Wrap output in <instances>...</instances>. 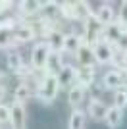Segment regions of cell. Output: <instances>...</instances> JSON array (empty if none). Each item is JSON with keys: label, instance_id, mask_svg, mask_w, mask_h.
Returning a JSON list of instances; mask_svg holds the SVG:
<instances>
[{"label": "cell", "instance_id": "13", "mask_svg": "<svg viewBox=\"0 0 127 129\" xmlns=\"http://www.w3.org/2000/svg\"><path fill=\"white\" fill-rule=\"evenodd\" d=\"M92 83H94V70H92V68H81V70H77L75 85L87 89V87H90Z\"/></svg>", "mask_w": 127, "mask_h": 129}, {"label": "cell", "instance_id": "2", "mask_svg": "<svg viewBox=\"0 0 127 129\" xmlns=\"http://www.w3.org/2000/svg\"><path fill=\"white\" fill-rule=\"evenodd\" d=\"M83 27H85L83 41L89 44V46H94V44L100 41V37H102V29H104V27L98 23V19H96L94 14H92V16H89V17L83 21Z\"/></svg>", "mask_w": 127, "mask_h": 129}, {"label": "cell", "instance_id": "20", "mask_svg": "<svg viewBox=\"0 0 127 129\" xmlns=\"http://www.w3.org/2000/svg\"><path fill=\"white\" fill-rule=\"evenodd\" d=\"M121 119H123V110L121 108H117V106L108 108V114H106V123H108V127H112V129L119 127Z\"/></svg>", "mask_w": 127, "mask_h": 129}, {"label": "cell", "instance_id": "25", "mask_svg": "<svg viewBox=\"0 0 127 129\" xmlns=\"http://www.w3.org/2000/svg\"><path fill=\"white\" fill-rule=\"evenodd\" d=\"M8 68H10L14 73H16L17 70H21L23 68V62H21V56L17 52H10L8 54Z\"/></svg>", "mask_w": 127, "mask_h": 129}, {"label": "cell", "instance_id": "32", "mask_svg": "<svg viewBox=\"0 0 127 129\" xmlns=\"http://www.w3.org/2000/svg\"><path fill=\"white\" fill-rule=\"evenodd\" d=\"M10 6H12V2H8V0H4V2H2V0H0V14H2V12H6Z\"/></svg>", "mask_w": 127, "mask_h": 129}, {"label": "cell", "instance_id": "21", "mask_svg": "<svg viewBox=\"0 0 127 129\" xmlns=\"http://www.w3.org/2000/svg\"><path fill=\"white\" fill-rule=\"evenodd\" d=\"M41 8H42V2H39V0H23V2H19V12L25 14V16L39 14Z\"/></svg>", "mask_w": 127, "mask_h": 129}, {"label": "cell", "instance_id": "4", "mask_svg": "<svg viewBox=\"0 0 127 129\" xmlns=\"http://www.w3.org/2000/svg\"><path fill=\"white\" fill-rule=\"evenodd\" d=\"M123 27L119 25L117 21H114V23H110V25H106L104 29H102V37H100V41H104L106 44H110V46H114V44L119 41V37L123 35Z\"/></svg>", "mask_w": 127, "mask_h": 129}, {"label": "cell", "instance_id": "3", "mask_svg": "<svg viewBox=\"0 0 127 129\" xmlns=\"http://www.w3.org/2000/svg\"><path fill=\"white\" fill-rule=\"evenodd\" d=\"M48 54H50V48H48L46 41L37 43L33 46V50H31V66L35 70H44V68H46Z\"/></svg>", "mask_w": 127, "mask_h": 129}, {"label": "cell", "instance_id": "19", "mask_svg": "<svg viewBox=\"0 0 127 129\" xmlns=\"http://www.w3.org/2000/svg\"><path fill=\"white\" fill-rule=\"evenodd\" d=\"M85 100V89L79 85H73V87H69V92H68V102L75 108H79V104Z\"/></svg>", "mask_w": 127, "mask_h": 129}, {"label": "cell", "instance_id": "17", "mask_svg": "<svg viewBox=\"0 0 127 129\" xmlns=\"http://www.w3.org/2000/svg\"><path fill=\"white\" fill-rule=\"evenodd\" d=\"M37 35V31L33 29L31 25H19L17 29H14V41H19V43H27V41H33Z\"/></svg>", "mask_w": 127, "mask_h": 129}, {"label": "cell", "instance_id": "9", "mask_svg": "<svg viewBox=\"0 0 127 129\" xmlns=\"http://www.w3.org/2000/svg\"><path fill=\"white\" fill-rule=\"evenodd\" d=\"M121 83H123V73L119 70H110L104 73V79H102L104 89H119Z\"/></svg>", "mask_w": 127, "mask_h": 129}, {"label": "cell", "instance_id": "1", "mask_svg": "<svg viewBox=\"0 0 127 129\" xmlns=\"http://www.w3.org/2000/svg\"><path fill=\"white\" fill-rule=\"evenodd\" d=\"M60 91V83H58V77L56 75H44L42 81L39 83V89H37V98L42 100V102H52L56 94Z\"/></svg>", "mask_w": 127, "mask_h": 129}, {"label": "cell", "instance_id": "6", "mask_svg": "<svg viewBox=\"0 0 127 129\" xmlns=\"http://www.w3.org/2000/svg\"><path fill=\"white\" fill-rule=\"evenodd\" d=\"M75 58H77L81 68H92L94 66V50H92V46H89L83 41V44L79 46V50L75 54Z\"/></svg>", "mask_w": 127, "mask_h": 129}, {"label": "cell", "instance_id": "22", "mask_svg": "<svg viewBox=\"0 0 127 129\" xmlns=\"http://www.w3.org/2000/svg\"><path fill=\"white\" fill-rule=\"evenodd\" d=\"M85 127V112H81L79 108H75L71 116H69L68 129H83Z\"/></svg>", "mask_w": 127, "mask_h": 129}, {"label": "cell", "instance_id": "5", "mask_svg": "<svg viewBox=\"0 0 127 129\" xmlns=\"http://www.w3.org/2000/svg\"><path fill=\"white\" fill-rule=\"evenodd\" d=\"M92 50H94V62L96 64H112L114 46L106 44L104 41H98V43L92 46Z\"/></svg>", "mask_w": 127, "mask_h": 129}, {"label": "cell", "instance_id": "28", "mask_svg": "<svg viewBox=\"0 0 127 129\" xmlns=\"http://www.w3.org/2000/svg\"><path fill=\"white\" fill-rule=\"evenodd\" d=\"M119 25L123 27V31L127 33V2H123L121 4V8H119Z\"/></svg>", "mask_w": 127, "mask_h": 129}, {"label": "cell", "instance_id": "8", "mask_svg": "<svg viewBox=\"0 0 127 129\" xmlns=\"http://www.w3.org/2000/svg\"><path fill=\"white\" fill-rule=\"evenodd\" d=\"M14 43V19L0 21V48H8Z\"/></svg>", "mask_w": 127, "mask_h": 129}, {"label": "cell", "instance_id": "12", "mask_svg": "<svg viewBox=\"0 0 127 129\" xmlns=\"http://www.w3.org/2000/svg\"><path fill=\"white\" fill-rule=\"evenodd\" d=\"M106 114H108V106L102 104L98 98H92L89 102V116L94 121H100V119H106Z\"/></svg>", "mask_w": 127, "mask_h": 129}, {"label": "cell", "instance_id": "29", "mask_svg": "<svg viewBox=\"0 0 127 129\" xmlns=\"http://www.w3.org/2000/svg\"><path fill=\"white\" fill-rule=\"evenodd\" d=\"M6 121H10V108L0 104V123H6Z\"/></svg>", "mask_w": 127, "mask_h": 129}, {"label": "cell", "instance_id": "7", "mask_svg": "<svg viewBox=\"0 0 127 129\" xmlns=\"http://www.w3.org/2000/svg\"><path fill=\"white\" fill-rule=\"evenodd\" d=\"M10 123L12 129H25V108H23V104L14 102V106L10 108Z\"/></svg>", "mask_w": 127, "mask_h": 129}, {"label": "cell", "instance_id": "30", "mask_svg": "<svg viewBox=\"0 0 127 129\" xmlns=\"http://www.w3.org/2000/svg\"><path fill=\"white\" fill-rule=\"evenodd\" d=\"M8 83H10L8 75H6V73H0V89H2V91H6V87H8Z\"/></svg>", "mask_w": 127, "mask_h": 129}, {"label": "cell", "instance_id": "16", "mask_svg": "<svg viewBox=\"0 0 127 129\" xmlns=\"http://www.w3.org/2000/svg\"><path fill=\"white\" fill-rule=\"evenodd\" d=\"M62 68H64V62H62V58H60V54L50 52V54H48V60H46V68H44V71H46L48 75H58Z\"/></svg>", "mask_w": 127, "mask_h": 129}, {"label": "cell", "instance_id": "18", "mask_svg": "<svg viewBox=\"0 0 127 129\" xmlns=\"http://www.w3.org/2000/svg\"><path fill=\"white\" fill-rule=\"evenodd\" d=\"M94 16H96V19H98V23H100L102 27H106V25H110V23H114V8H112L110 4H102Z\"/></svg>", "mask_w": 127, "mask_h": 129}, {"label": "cell", "instance_id": "31", "mask_svg": "<svg viewBox=\"0 0 127 129\" xmlns=\"http://www.w3.org/2000/svg\"><path fill=\"white\" fill-rule=\"evenodd\" d=\"M33 71L29 70V68H25V66H23V68H21V70H17L16 71V75H19V77H27V75H31Z\"/></svg>", "mask_w": 127, "mask_h": 129}, {"label": "cell", "instance_id": "15", "mask_svg": "<svg viewBox=\"0 0 127 129\" xmlns=\"http://www.w3.org/2000/svg\"><path fill=\"white\" fill-rule=\"evenodd\" d=\"M83 44V37L75 35V33H69V35H64V50L69 54H77L79 46Z\"/></svg>", "mask_w": 127, "mask_h": 129}, {"label": "cell", "instance_id": "14", "mask_svg": "<svg viewBox=\"0 0 127 129\" xmlns=\"http://www.w3.org/2000/svg\"><path fill=\"white\" fill-rule=\"evenodd\" d=\"M75 75H77V70L75 68H71V66H64L62 70H60V73L56 77H58V83H60V87H73L75 85Z\"/></svg>", "mask_w": 127, "mask_h": 129}, {"label": "cell", "instance_id": "10", "mask_svg": "<svg viewBox=\"0 0 127 129\" xmlns=\"http://www.w3.org/2000/svg\"><path fill=\"white\" fill-rule=\"evenodd\" d=\"M60 14V4L58 2H42V8L41 12H39V16H41V19H44V21H52L56 19V16Z\"/></svg>", "mask_w": 127, "mask_h": 129}, {"label": "cell", "instance_id": "27", "mask_svg": "<svg viewBox=\"0 0 127 129\" xmlns=\"http://www.w3.org/2000/svg\"><path fill=\"white\" fill-rule=\"evenodd\" d=\"M114 50H116V52H121V54H125V56H127V33H123L121 37H119V41L114 44Z\"/></svg>", "mask_w": 127, "mask_h": 129}, {"label": "cell", "instance_id": "23", "mask_svg": "<svg viewBox=\"0 0 127 129\" xmlns=\"http://www.w3.org/2000/svg\"><path fill=\"white\" fill-rule=\"evenodd\" d=\"M29 96H31V89H29V85L19 83V85L16 87V91H14V98H16V102L23 104L25 100H29Z\"/></svg>", "mask_w": 127, "mask_h": 129}, {"label": "cell", "instance_id": "24", "mask_svg": "<svg viewBox=\"0 0 127 129\" xmlns=\"http://www.w3.org/2000/svg\"><path fill=\"white\" fill-rule=\"evenodd\" d=\"M60 14L68 19H77V12H75V2H64L60 4Z\"/></svg>", "mask_w": 127, "mask_h": 129}, {"label": "cell", "instance_id": "26", "mask_svg": "<svg viewBox=\"0 0 127 129\" xmlns=\"http://www.w3.org/2000/svg\"><path fill=\"white\" fill-rule=\"evenodd\" d=\"M114 100H116V104H114V106L121 108V110H123V108H127V91H125V89H117Z\"/></svg>", "mask_w": 127, "mask_h": 129}, {"label": "cell", "instance_id": "11", "mask_svg": "<svg viewBox=\"0 0 127 129\" xmlns=\"http://www.w3.org/2000/svg\"><path fill=\"white\" fill-rule=\"evenodd\" d=\"M46 44H48V48H50V52L60 54L64 50V33H60L58 29L50 31L46 35Z\"/></svg>", "mask_w": 127, "mask_h": 129}]
</instances>
